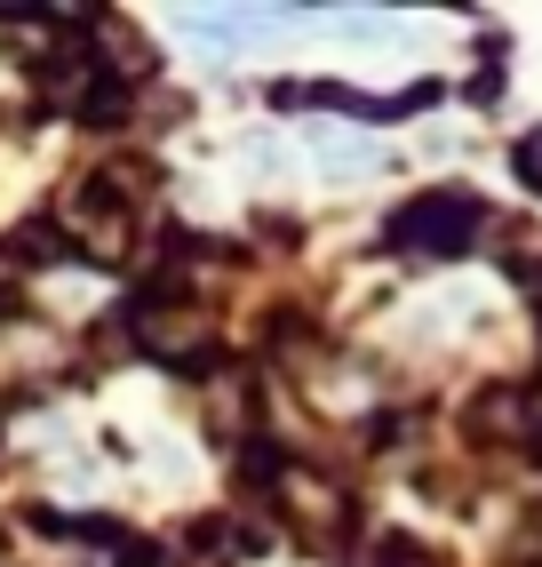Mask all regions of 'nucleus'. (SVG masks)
<instances>
[{"instance_id":"1","label":"nucleus","mask_w":542,"mask_h":567,"mask_svg":"<svg viewBox=\"0 0 542 567\" xmlns=\"http://www.w3.org/2000/svg\"><path fill=\"white\" fill-rule=\"evenodd\" d=\"M471 240H479V200L471 193H431V200L399 208V224H392V248H407V256H462Z\"/></svg>"},{"instance_id":"2","label":"nucleus","mask_w":542,"mask_h":567,"mask_svg":"<svg viewBox=\"0 0 542 567\" xmlns=\"http://www.w3.org/2000/svg\"><path fill=\"white\" fill-rule=\"evenodd\" d=\"M280 504H288V519H295L312 544H335V536H343V519H352V496H343L335 480L303 472V464H288V472H280Z\"/></svg>"},{"instance_id":"3","label":"nucleus","mask_w":542,"mask_h":567,"mask_svg":"<svg viewBox=\"0 0 542 567\" xmlns=\"http://www.w3.org/2000/svg\"><path fill=\"white\" fill-rule=\"evenodd\" d=\"M136 328H144V344H152V352H168V360H191V352L208 344V320L191 312V305H144Z\"/></svg>"},{"instance_id":"4","label":"nucleus","mask_w":542,"mask_h":567,"mask_svg":"<svg viewBox=\"0 0 542 567\" xmlns=\"http://www.w3.org/2000/svg\"><path fill=\"white\" fill-rule=\"evenodd\" d=\"M320 32H335V41H359V49H399V41H407V24L383 17V9H335V17H320Z\"/></svg>"},{"instance_id":"5","label":"nucleus","mask_w":542,"mask_h":567,"mask_svg":"<svg viewBox=\"0 0 542 567\" xmlns=\"http://www.w3.org/2000/svg\"><path fill=\"white\" fill-rule=\"evenodd\" d=\"M312 153H320L327 176H375V168H383V153H375L367 136H352V128H320V136H312Z\"/></svg>"},{"instance_id":"6","label":"nucleus","mask_w":542,"mask_h":567,"mask_svg":"<svg viewBox=\"0 0 542 567\" xmlns=\"http://www.w3.org/2000/svg\"><path fill=\"white\" fill-rule=\"evenodd\" d=\"M208 415H216V440H240L248 432V384H216V400H208Z\"/></svg>"},{"instance_id":"7","label":"nucleus","mask_w":542,"mask_h":567,"mask_svg":"<svg viewBox=\"0 0 542 567\" xmlns=\"http://www.w3.org/2000/svg\"><path fill=\"white\" fill-rule=\"evenodd\" d=\"M519 176H527V184H534V193H542V128H534V136L519 144Z\"/></svg>"}]
</instances>
